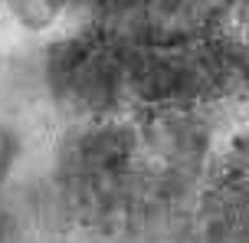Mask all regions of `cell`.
<instances>
[{"mask_svg": "<svg viewBox=\"0 0 249 243\" xmlns=\"http://www.w3.org/2000/svg\"><path fill=\"white\" fill-rule=\"evenodd\" d=\"M43 86L72 122L118 115L128 105L124 39L112 30L59 39L43 59Z\"/></svg>", "mask_w": 249, "mask_h": 243, "instance_id": "6da1fadb", "label": "cell"}, {"mask_svg": "<svg viewBox=\"0 0 249 243\" xmlns=\"http://www.w3.org/2000/svg\"><path fill=\"white\" fill-rule=\"evenodd\" d=\"M79 7V0H0V13L30 37H46Z\"/></svg>", "mask_w": 249, "mask_h": 243, "instance_id": "7a4b0ae2", "label": "cell"}, {"mask_svg": "<svg viewBox=\"0 0 249 243\" xmlns=\"http://www.w3.org/2000/svg\"><path fill=\"white\" fill-rule=\"evenodd\" d=\"M26 158V131L13 118L0 115V191H7V184L17 178V171L23 168Z\"/></svg>", "mask_w": 249, "mask_h": 243, "instance_id": "3957f363", "label": "cell"}, {"mask_svg": "<svg viewBox=\"0 0 249 243\" xmlns=\"http://www.w3.org/2000/svg\"><path fill=\"white\" fill-rule=\"evenodd\" d=\"M0 243H26V224L17 207L3 201V191H0Z\"/></svg>", "mask_w": 249, "mask_h": 243, "instance_id": "277c9868", "label": "cell"}]
</instances>
